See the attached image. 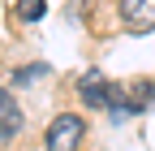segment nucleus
<instances>
[{"instance_id": "nucleus-1", "label": "nucleus", "mask_w": 155, "mask_h": 151, "mask_svg": "<svg viewBox=\"0 0 155 151\" xmlns=\"http://www.w3.org/2000/svg\"><path fill=\"white\" fill-rule=\"evenodd\" d=\"M82 117H73V112H61L52 125H48V151H78L82 143Z\"/></svg>"}, {"instance_id": "nucleus-4", "label": "nucleus", "mask_w": 155, "mask_h": 151, "mask_svg": "<svg viewBox=\"0 0 155 151\" xmlns=\"http://www.w3.org/2000/svg\"><path fill=\"white\" fill-rule=\"evenodd\" d=\"M17 129H22V108H17V99L9 95L5 86H0V143L13 138Z\"/></svg>"}, {"instance_id": "nucleus-3", "label": "nucleus", "mask_w": 155, "mask_h": 151, "mask_svg": "<svg viewBox=\"0 0 155 151\" xmlns=\"http://www.w3.org/2000/svg\"><path fill=\"white\" fill-rule=\"evenodd\" d=\"M121 17L129 30H155V0H121Z\"/></svg>"}, {"instance_id": "nucleus-2", "label": "nucleus", "mask_w": 155, "mask_h": 151, "mask_svg": "<svg viewBox=\"0 0 155 151\" xmlns=\"http://www.w3.org/2000/svg\"><path fill=\"white\" fill-rule=\"evenodd\" d=\"M78 95H82L91 108H108V112H112L116 104H121V86H112L104 73H95V69H91L86 78H82V86H78Z\"/></svg>"}, {"instance_id": "nucleus-5", "label": "nucleus", "mask_w": 155, "mask_h": 151, "mask_svg": "<svg viewBox=\"0 0 155 151\" xmlns=\"http://www.w3.org/2000/svg\"><path fill=\"white\" fill-rule=\"evenodd\" d=\"M43 0H17V17H22V22H35V17H43Z\"/></svg>"}, {"instance_id": "nucleus-6", "label": "nucleus", "mask_w": 155, "mask_h": 151, "mask_svg": "<svg viewBox=\"0 0 155 151\" xmlns=\"http://www.w3.org/2000/svg\"><path fill=\"white\" fill-rule=\"evenodd\" d=\"M43 73H48V65H26L13 73V82H30V78H43Z\"/></svg>"}]
</instances>
